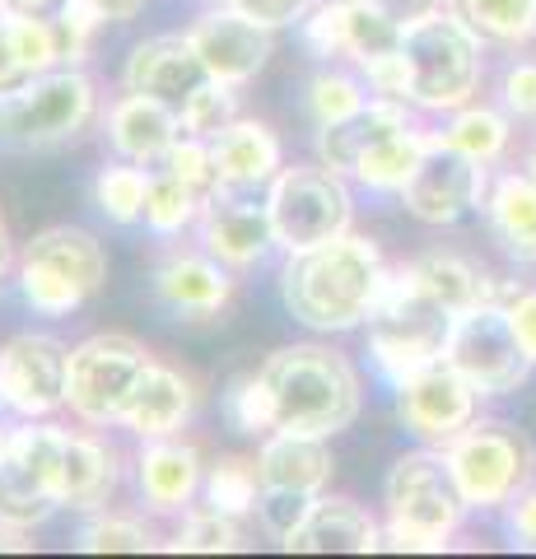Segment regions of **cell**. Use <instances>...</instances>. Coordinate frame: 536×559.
Returning <instances> with one entry per match:
<instances>
[{
	"instance_id": "cell-1",
	"label": "cell",
	"mask_w": 536,
	"mask_h": 559,
	"mask_svg": "<svg viewBox=\"0 0 536 559\" xmlns=\"http://www.w3.org/2000/svg\"><path fill=\"white\" fill-rule=\"evenodd\" d=\"M392 266L383 261L373 238L341 234L322 248L289 252L281 266V299L294 322L308 331H355L383 304Z\"/></svg>"
},
{
	"instance_id": "cell-59",
	"label": "cell",
	"mask_w": 536,
	"mask_h": 559,
	"mask_svg": "<svg viewBox=\"0 0 536 559\" xmlns=\"http://www.w3.org/2000/svg\"><path fill=\"white\" fill-rule=\"evenodd\" d=\"M215 5H234V0H215Z\"/></svg>"
},
{
	"instance_id": "cell-57",
	"label": "cell",
	"mask_w": 536,
	"mask_h": 559,
	"mask_svg": "<svg viewBox=\"0 0 536 559\" xmlns=\"http://www.w3.org/2000/svg\"><path fill=\"white\" fill-rule=\"evenodd\" d=\"M5 5H20V10H38V14H43L51 0H5Z\"/></svg>"
},
{
	"instance_id": "cell-44",
	"label": "cell",
	"mask_w": 536,
	"mask_h": 559,
	"mask_svg": "<svg viewBox=\"0 0 536 559\" xmlns=\"http://www.w3.org/2000/svg\"><path fill=\"white\" fill-rule=\"evenodd\" d=\"M159 168H168L172 178H182L187 187H196L201 197H215L219 191V168H215L211 140H201V135H182L178 145L168 150V159Z\"/></svg>"
},
{
	"instance_id": "cell-4",
	"label": "cell",
	"mask_w": 536,
	"mask_h": 559,
	"mask_svg": "<svg viewBox=\"0 0 536 559\" xmlns=\"http://www.w3.org/2000/svg\"><path fill=\"white\" fill-rule=\"evenodd\" d=\"M406 103L420 112H457L476 103L486 80V38L453 10H434L402 28Z\"/></svg>"
},
{
	"instance_id": "cell-50",
	"label": "cell",
	"mask_w": 536,
	"mask_h": 559,
	"mask_svg": "<svg viewBox=\"0 0 536 559\" xmlns=\"http://www.w3.org/2000/svg\"><path fill=\"white\" fill-rule=\"evenodd\" d=\"M359 75L369 80L373 94H383V98H406V57H402V47L383 51V57H373V61H365V66H359Z\"/></svg>"
},
{
	"instance_id": "cell-38",
	"label": "cell",
	"mask_w": 536,
	"mask_h": 559,
	"mask_svg": "<svg viewBox=\"0 0 536 559\" xmlns=\"http://www.w3.org/2000/svg\"><path fill=\"white\" fill-rule=\"evenodd\" d=\"M20 294L33 312H43V318H71V312L90 299L80 285H71L65 275H57L43 261H28L20 257Z\"/></svg>"
},
{
	"instance_id": "cell-16",
	"label": "cell",
	"mask_w": 536,
	"mask_h": 559,
	"mask_svg": "<svg viewBox=\"0 0 536 559\" xmlns=\"http://www.w3.org/2000/svg\"><path fill=\"white\" fill-rule=\"evenodd\" d=\"M275 28L257 24L252 14H243L238 5H215L196 14V24L187 28V38H192L196 57L205 61V70H211V80H224V84H248L262 75V66L271 61V38Z\"/></svg>"
},
{
	"instance_id": "cell-30",
	"label": "cell",
	"mask_w": 536,
	"mask_h": 559,
	"mask_svg": "<svg viewBox=\"0 0 536 559\" xmlns=\"http://www.w3.org/2000/svg\"><path fill=\"white\" fill-rule=\"evenodd\" d=\"M10 439H14V425H0V522H14V527L33 532L57 513V499L20 466Z\"/></svg>"
},
{
	"instance_id": "cell-19",
	"label": "cell",
	"mask_w": 536,
	"mask_h": 559,
	"mask_svg": "<svg viewBox=\"0 0 536 559\" xmlns=\"http://www.w3.org/2000/svg\"><path fill=\"white\" fill-rule=\"evenodd\" d=\"M178 140H182V112L168 108L159 98L127 90L108 108V145L117 150V159L141 164V168H159Z\"/></svg>"
},
{
	"instance_id": "cell-40",
	"label": "cell",
	"mask_w": 536,
	"mask_h": 559,
	"mask_svg": "<svg viewBox=\"0 0 536 559\" xmlns=\"http://www.w3.org/2000/svg\"><path fill=\"white\" fill-rule=\"evenodd\" d=\"M168 550H182V555H234L243 550V527L238 518L219 513V509H205V513H192L178 527V536L168 540Z\"/></svg>"
},
{
	"instance_id": "cell-20",
	"label": "cell",
	"mask_w": 536,
	"mask_h": 559,
	"mask_svg": "<svg viewBox=\"0 0 536 559\" xmlns=\"http://www.w3.org/2000/svg\"><path fill=\"white\" fill-rule=\"evenodd\" d=\"M205 480L201 452L182 439H145L141 457H135V485H141V499L150 513H182L187 503L196 499V489Z\"/></svg>"
},
{
	"instance_id": "cell-31",
	"label": "cell",
	"mask_w": 536,
	"mask_h": 559,
	"mask_svg": "<svg viewBox=\"0 0 536 559\" xmlns=\"http://www.w3.org/2000/svg\"><path fill=\"white\" fill-rule=\"evenodd\" d=\"M443 135L453 140L462 154H472L480 164H499L513 145V117L504 108H486V103H466V108L448 112Z\"/></svg>"
},
{
	"instance_id": "cell-48",
	"label": "cell",
	"mask_w": 536,
	"mask_h": 559,
	"mask_svg": "<svg viewBox=\"0 0 536 559\" xmlns=\"http://www.w3.org/2000/svg\"><path fill=\"white\" fill-rule=\"evenodd\" d=\"M504 527L513 536L517 550H536V480L523 485L517 495L504 503Z\"/></svg>"
},
{
	"instance_id": "cell-14",
	"label": "cell",
	"mask_w": 536,
	"mask_h": 559,
	"mask_svg": "<svg viewBox=\"0 0 536 559\" xmlns=\"http://www.w3.org/2000/svg\"><path fill=\"white\" fill-rule=\"evenodd\" d=\"M392 392H396V419L406 425V433H415L420 443H434V448L457 439L476 419L480 401H486L448 359L410 373L406 382H396Z\"/></svg>"
},
{
	"instance_id": "cell-25",
	"label": "cell",
	"mask_w": 536,
	"mask_h": 559,
	"mask_svg": "<svg viewBox=\"0 0 536 559\" xmlns=\"http://www.w3.org/2000/svg\"><path fill=\"white\" fill-rule=\"evenodd\" d=\"M402 271L425 294H434L453 318H462V312H472L480 304L504 299V285H499L490 271H480L472 257H462V252H420V257H410Z\"/></svg>"
},
{
	"instance_id": "cell-9",
	"label": "cell",
	"mask_w": 536,
	"mask_h": 559,
	"mask_svg": "<svg viewBox=\"0 0 536 559\" xmlns=\"http://www.w3.org/2000/svg\"><path fill=\"white\" fill-rule=\"evenodd\" d=\"M266 205H271L275 242L285 252L322 248V242L350 234V219H355V197L345 187V173L326 164L281 168L275 182L266 187Z\"/></svg>"
},
{
	"instance_id": "cell-7",
	"label": "cell",
	"mask_w": 536,
	"mask_h": 559,
	"mask_svg": "<svg viewBox=\"0 0 536 559\" xmlns=\"http://www.w3.org/2000/svg\"><path fill=\"white\" fill-rule=\"evenodd\" d=\"M98 112L94 80L80 66L33 75L20 94L0 98V145L20 154H43L75 140Z\"/></svg>"
},
{
	"instance_id": "cell-6",
	"label": "cell",
	"mask_w": 536,
	"mask_h": 559,
	"mask_svg": "<svg viewBox=\"0 0 536 559\" xmlns=\"http://www.w3.org/2000/svg\"><path fill=\"white\" fill-rule=\"evenodd\" d=\"M10 448L28 476L57 499V509L90 513L98 503H108V495L117 489V452L90 439V433L24 419V425H14Z\"/></svg>"
},
{
	"instance_id": "cell-12",
	"label": "cell",
	"mask_w": 536,
	"mask_h": 559,
	"mask_svg": "<svg viewBox=\"0 0 536 559\" xmlns=\"http://www.w3.org/2000/svg\"><path fill=\"white\" fill-rule=\"evenodd\" d=\"M486 191H490V164L462 154L443 131H434L420 168H415V178L402 191V205L420 224L443 229V224H457L486 205Z\"/></svg>"
},
{
	"instance_id": "cell-24",
	"label": "cell",
	"mask_w": 536,
	"mask_h": 559,
	"mask_svg": "<svg viewBox=\"0 0 536 559\" xmlns=\"http://www.w3.org/2000/svg\"><path fill=\"white\" fill-rule=\"evenodd\" d=\"M406 127H415L410 103L373 94L369 108H359L355 117L336 121V127H318V140H313V145H318V164H326V168H336V173L350 178V168L365 159L378 140H388L392 131H406Z\"/></svg>"
},
{
	"instance_id": "cell-36",
	"label": "cell",
	"mask_w": 536,
	"mask_h": 559,
	"mask_svg": "<svg viewBox=\"0 0 536 559\" xmlns=\"http://www.w3.org/2000/svg\"><path fill=\"white\" fill-rule=\"evenodd\" d=\"M0 14H5L14 51H20V61H24L28 75H47V70L61 66V33H57V20H43L38 10L5 5V0H0Z\"/></svg>"
},
{
	"instance_id": "cell-55",
	"label": "cell",
	"mask_w": 536,
	"mask_h": 559,
	"mask_svg": "<svg viewBox=\"0 0 536 559\" xmlns=\"http://www.w3.org/2000/svg\"><path fill=\"white\" fill-rule=\"evenodd\" d=\"M28 550V527L0 522V555H24Z\"/></svg>"
},
{
	"instance_id": "cell-39",
	"label": "cell",
	"mask_w": 536,
	"mask_h": 559,
	"mask_svg": "<svg viewBox=\"0 0 536 559\" xmlns=\"http://www.w3.org/2000/svg\"><path fill=\"white\" fill-rule=\"evenodd\" d=\"M224 415H229V425L238 433H248V439H266L275 429V401H271V388L262 373H243L234 378V388L224 392Z\"/></svg>"
},
{
	"instance_id": "cell-26",
	"label": "cell",
	"mask_w": 536,
	"mask_h": 559,
	"mask_svg": "<svg viewBox=\"0 0 536 559\" xmlns=\"http://www.w3.org/2000/svg\"><path fill=\"white\" fill-rule=\"evenodd\" d=\"M486 224L490 238L513 257L517 266H536V178L527 168L499 173L486 191Z\"/></svg>"
},
{
	"instance_id": "cell-21",
	"label": "cell",
	"mask_w": 536,
	"mask_h": 559,
	"mask_svg": "<svg viewBox=\"0 0 536 559\" xmlns=\"http://www.w3.org/2000/svg\"><path fill=\"white\" fill-rule=\"evenodd\" d=\"M332 443L326 433L303 429H271L257 448V476L262 489H299V495H322L332 480Z\"/></svg>"
},
{
	"instance_id": "cell-37",
	"label": "cell",
	"mask_w": 536,
	"mask_h": 559,
	"mask_svg": "<svg viewBox=\"0 0 536 559\" xmlns=\"http://www.w3.org/2000/svg\"><path fill=\"white\" fill-rule=\"evenodd\" d=\"M145 191H150V173L141 164H108L94 178V205L108 215L112 224H141L145 219Z\"/></svg>"
},
{
	"instance_id": "cell-10",
	"label": "cell",
	"mask_w": 536,
	"mask_h": 559,
	"mask_svg": "<svg viewBox=\"0 0 536 559\" xmlns=\"http://www.w3.org/2000/svg\"><path fill=\"white\" fill-rule=\"evenodd\" d=\"M150 349L122 336V331H98L71 349V382H65V406L84 425H122L131 396L141 392L150 373Z\"/></svg>"
},
{
	"instance_id": "cell-15",
	"label": "cell",
	"mask_w": 536,
	"mask_h": 559,
	"mask_svg": "<svg viewBox=\"0 0 536 559\" xmlns=\"http://www.w3.org/2000/svg\"><path fill=\"white\" fill-rule=\"evenodd\" d=\"M201 248L215 261H224L229 271H252L281 248L275 242V224H271V205L266 197L257 201L248 191H229L219 187L211 201H205L201 219H196Z\"/></svg>"
},
{
	"instance_id": "cell-53",
	"label": "cell",
	"mask_w": 536,
	"mask_h": 559,
	"mask_svg": "<svg viewBox=\"0 0 536 559\" xmlns=\"http://www.w3.org/2000/svg\"><path fill=\"white\" fill-rule=\"evenodd\" d=\"M359 5H369V10H378L383 20H392V24H415V20H425V14H434V10H443L448 0H359Z\"/></svg>"
},
{
	"instance_id": "cell-58",
	"label": "cell",
	"mask_w": 536,
	"mask_h": 559,
	"mask_svg": "<svg viewBox=\"0 0 536 559\" xmlns=\"http://www.w3.org/2000/svg\"><path fill=\"white\" fill-rule=\"evenodd\" d=\"M527 173H532V178H536V145L527 150Z\"/></svg>"
},
{
	"instance_id": "cell-54",
	"label": "cell",
	"mask_w": 536,
	"mask_h": 559,
	"mask_svg": "<svg viewBox=\"0 0 536 559\" xmlns=\"http://www.w3.org/2000/svg\"><path fill=\"white\" fill-rule=\"evenodd\" d=\"M90 5L98 10L103 24H127V20H135V14L145 10V0H90Z\"/></svg>"
},
{
	"instance_id": "cell-3",
	"label": "cell",
	"mask_w": 536,
	"mask_h": 559,
	"mask_svg": "<svg viewBox=\"0 0 536 559\" xmlns=\"http://www.w3.org/2000/svg\"><path fill=\"white\" fill-rule=\"evenodd\" d=\"M383 546L410 555H439L453 546L462 518L472 513L453 480L443 448L425 443L402 452L383 480Z\"/></svg>"
},
{
	"instance_id": "cell-49",
	"label": "cell",
	"mask_w": 536,
	"mask_h": 559,
	"mask_svg": "<svg viewBox=\"0 0 536 559\" xmlns=\"http://www.w3.org/2000/svg\"><path fill=\"white\" fill-rule=\"evenodd\" d=\"M504 312L517 331V341L527 345V355L536 359V285H504Z\"/></svg>"
},
{
	"instance_id": "cell-56",
	"label": "cell",
	"mask_w": 536,
	"mask_h": 559,
	"mask_svg": "<svg viewBox=\"0 0 536 559\" xmlns=\"http://www.w3.org/2000/svg\"><path fill=\"white\" fill-rule=\"evenodd\" d=\"M14 266V248H10V234H5V219H0V285H5V275Z\"/></svg>"
},
{
	"instance_id": "cell-41",
	"label": "cell",
	"mask_w": 536,
	"mask_h": 559,
	"mask_svg": "<svg viewBox=\"0 0 536 559\" xmlns=\"http://www.w3.org/2000/svg\"><path fill=\"white\" fill-rule=\"evenodd\" d=\"M178 112H182V135L215 140L229 121H238V94H234V84H224V80H205Z\"/></svg>"
},
{
	"instance_id": "cell-32",
	"label": "cell",
	"mask_w": 536,
	"mask_h": 559,
	"mask_svg": "<svg viewBox=\"0 0 536 559\" xmlns=\"http://www.w3.org/2000/svg\"><path fill=\"white\" fill-rule=\"evenodd\" d=\"M495 47H527L536 38V0H448Z\"/></svg>"
},
{
	"instance_id": "cell-42",
	"label": "cell",
	"mask_w": 536,
	"mask_h": 559,
	"mask_svg": "<svg viewBox=\"0 0 536 559\" xmlns=\"http://www.w3.org/2000/svg\"><path fill=\"white\" fill-rule=\"evenodd\" d=\"M75 546L84 555H145L154 550V536L145 522H135V518H94V522H84L80 536H75Z\"/></svg>"
},
{
	"instance_id": "cell-13",
	"label": "cell",
	"mask_w": 536,
	"mask_h": 559,
	"mask_svg": "<svg viewBox=\"0 0 536 559\" xmlns=\"http://www.w3.org/2000/svg\"><path fill=\"white\" fill-rule=\"evenodd\" d=\"M71 345L47 331H20L0 345V406L20 419H47L65 406Z\"/></svg>"
},
{
	"instance_id": "cell-52",
	"label": "cell",
	"mask_w": 536,
	"mask_h": 559,
	"mask_svg": "<svg viewBox=\"0 0 536 559\" xmlns=\"http://www.w3.org/2000/svg\"><path fill=\"white\" fill-rule=\"evenodd\" d=\"M28 80H33V75L24 70L20 51H14V38H10V24H5V14H0V98L20 94Z\"/></svg>"
},
{
	"instance_id": "cell-47",
	"label": "cell",
	"mask_w": 536,
	"mask_h": 559,
	"mask_svg": "<svg viewBox=\"0 0 536 559\" xmlns=\"http://www.w3.org/2000/svg\"><path fill=\"white\" fill-rule=\"evenodd\" d=\"M499 103L517 121H536V61H509L499 75Z\"/></svg>"
},
{
	"instance_id": "cell-46",
	"label": "cell",
	"mask_w": 536,
	"mask_h": 559,
	"mask_svg": "<svg viewBox=\"0 0 536 559\" xmlns=\"http://www.w3.org/2000/svg\"><path fill=\"white\" fill-rule=\"evenodd\" d=\"M98 28H103V20H98V10L90 5V0H61V10H57L61 61L65 66H80L84 57H90V43H94Z\"/></svg>"
},
{
	"instance_id": "cell-17",
	"label": "cell",
	"mask_w": 536,
	"mask_h": 559,
	"mask_svg": "<svg viewBox=\"0 0 536 559\" xmlns=\"http://www.w3.org/2000/svg\"><path fill=\"white\" fill-rule=\"evenodd\" d=\"M205 80H211V70L196 57L187 33H159V38L135 43L122 66V84L131 94L159 98L168 108H182Z\"/></svg>"
},
{
	"instance_id": "cell-11",
	"label": "cell",
	"mask_w": 536,
	"mask_h": 559,
	"mask_svg": "<svg viewBox=\"0 0 536 559\" xmlns=\"http://www.w3.org/2000/svg\"><path fill=\"white\" fill-rule=\"evenodd\" d=\"M448 364H453L480 396H513L536 369V359L527 355V345L517 341V331L499 299L457 318L453 341H448Z\"/></svg>"
},
{
	"instance_id": "cell-43",
	"label": "cell",
	"mask_w": 536,
	"mask_h": 559,
	"mask_svg": "<svg viewBox=\"0 0 536 559\" xmlns=\"http://www.w3.org/2000/svg\"><path fill=\"white\" fill-rule=\"evenodd\" d=\"M299 33L313 57L322 61L345 57V43H350V0H313V10L299 20Z\"/></svg>"
},
{
	"instance_id": "cell-2",
	"label": "cell",
	"mask_w": 536,
	"mask_h": 559,
	"mask_svg": "<svg viewBox=\"0 0 536 559\" xmlns=\"http://www.w3.org/2000/svg\"><path fill=\"white\" fill-rule=\"evenodd\" d=\"M266 378L275 401V429H303V433H341L359 419L365 392H359L355 364L332 345H285L257 369Z\"/></svg>"
},
{
	"instance_id": "cell-23",
	"label": "cell",
	"mask_w": 536,
	"mask_h": 559,
	"mask_svg": "<svg viewBox=\"0 0 536 559\" xmlns=\"http://www.w3.org/2000/svg\"><path fill=\"white\" fill-rule=\"evenodd\" d=\"M285 550H294V555H369V550H383V527H378V518L365 503L318 495L313 513L285 540Z\"/></svg>"
},
{
	"instance_id": "cell-28",
	"label": "cell",
	"mask_w": 536,
	"mask_h": 559,
	"mask_svg": "<svg viewBox=\"0 0 536 559\" xmlns=\"http://www.w3.org/2000/svg\"><path fill=\"white\" fill-rule=\"evenodd\" d=\"M24 257L65 275L71 285L90 294V299L103 289V280H108V252H103V242L90 229H80V224H51V229H43L28 242Z\"/></svg>"
},
{
	"instance_id": "cell-27",
	"label": "cell",
	"mask_w": 536,
	"mask_h": 559,
	"mask_svg": "<svg viewBox=\"0 0 536 559\" xmlns=\"http://www.w3.org/2000/svg\"><path fill=\"white\" fill-rule=\"evenodd\" d=\"M192 411H196L192 382H187L178 369H168V364H150L141 392L131 396V406L122 415V425L141 443L145 439H168V433H178L187 419H192Z\"/></svg>"
},
{
	"instance_id": "cell-8",
	"label": "cell",
	"mask_w": 536,
	"mask_h": 559,
	"mask_svg": "<svg viewBox=\"0 0 536 559\" xmlns=\"http://www.w3.org/2000/svg\"><path fill=\"white\" fill-rule=\"evenodd\" d=\"M466 509L499 513L523 485L536 480V448L509 419H472L457 439L443 443Z\"/></svg>"
},
{
	"instance_id": "cell-22",
	"label": "cell",
	"mask_w": 536,
	"mask_h": 559,
	"mask_svg": "<svg viewBox=\"0 0 536 559\" xmlns=\"http://www.w3.org/2000/svg\"><path fill=\"white\" fill-rule=\"evenodd\" d=\"M215 168H219V187L229 191H262L275 182V173L285 168V150L266 121L238 117L229 121L215 140H211Z\"/></svg>"
},
{
	"instance_id": "cell-29",
	"label": "cell",
	"mask_w": 536,
	"mask_h": 559,
	"mask_svg": "<svg viewBox=\"0 0 536 559\" xmlns=\"http://www.w3.org/2000/svg\"><path fill=\"white\" fill-rule=\"evenodd\" d=\"M429 135H434V131H425L420 121H415V127H406V131H392L388 140H378V145L365 154V159L350 168V178H355L359 187L378 191V197H402L406 182L415 178V168H420V159H425Z\"/></svg>"
},
{
	"instance_id": "cell-51",
	"label": "cell",
	"mask_w": 536,
	"mask_h": 559,
	"mask_svg": "<svg viewBox=\"0 0 536 559\" xmlns=\"http://www.w3.org/2000/svg\"><path fill=\"white\" fill-rule=\"evenodd\" d=\"M234 5L243 14H252L257 24H266V28H289L313 10V0H234Z\"/></svg>"
},
{
	"instance_id": "cell-33",
	"label": "cell",
	"mask_w": 536,
	"mask_h": 559,
	"mask_svg": "<svg viewBox=\"0 0 536 559\" xmlns=\"http://www.w3.org/2000/svg\"><path fill=\"white\" fill-rule=\"evenodd\" d=\"M211 197H201L196 187H187L182 178H172L168 168L150 173V191H145V229L154 238H178L182 229H192L201 219V210Z\"/></svg>"
},
{
	"instance_id": "cell-35",
	"label": "cell",
	"mask_w": 536,
	"mask_h": 559,
	"mask_svg": "<svg viewBox=\"0 0 536 559\" xmlns=\"http://www.w3.org/2000/svg\"><path fill=\"white\" fill-rule=\"evenodd\" d=\"M369 98H373L369 80L336 66H326L308 80V117H313V127H336V121L355 117L359 108H369Z\"/></svg>"
},
{
	"instance_id": "cell-18",
	"label": "cell",
	"mask_w": 536,
	"mask_h": 559,
	"mask_svg": "<svg viewBox=\"0 0 536 559\" xmlns=\"http://www.w3.org/2000/svg\"><path fill=\"white\" fill-rule=\"evenodd\" d=\"M154 299L187 322L215 318V312H224V304L234 299L229 266L215 261L205 248L201 252H168L159 266H154Z\"/></svg>"
},
{
	"instance_id": "cell-5",
	"label": "cell",
	"mask_w": 536,
	"mask_h": 559,
	"mask_svg": "<svg viewBox=\"0 0 536 559\" xmlns=\"http://www.w3.org/2000/svg\"><path fill=\"white\" fill-rule=\"evenodd\" d=\"M453 326H457V318L434 294H425L402 266H392L383 304H378L369 318V359H373L378 378H383L388 388H396V382H406L410 373L448 359Z\"/></svg>"
},
{
	"instance_id": "cell-45",
	"label": "cell",
	"mask_w": 536,
	"mask_h": 559,
	"mask_svg": "<svg viewBox=\"0 0 536 559\" xmlns=\"http://www.w3.org/2000/svg\"><path fill=\"white\" fill-rule=\"evenodd\" d=\"M313 503H318V495H299V489H262V495H257V518H262L266 536H275L285 546L308 522Z\"/></svg>"
},
{
	"instance_id": "cell-34",
	"label": "cell",
	"mask_w": 536,
	"mask_h": 559,
	"mask_svg": "<svg viewBox=\"0 0 536 559\" xmlns=\"http://www.w3.org/2000/svg\"><path fill=\"white\" fill-rule=\"evenodd\" d=\"M201 495H205V509H219L229 518L257 513V495H262L257 457H219L215 466H205Z\"/></svg>"
}]
</instances>
